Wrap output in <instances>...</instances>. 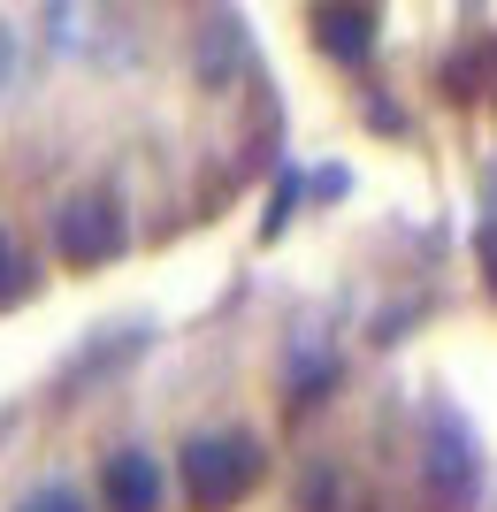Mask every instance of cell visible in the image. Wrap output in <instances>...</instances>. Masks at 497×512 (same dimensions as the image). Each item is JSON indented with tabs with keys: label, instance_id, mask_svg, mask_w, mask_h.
Wrapping results in <instances>:
<instances>
[{
	"label": "cell",
	"instance_id": "obj_2",
	"mask_svg": "<svg viewBox=\"0 0 497 512\" xmlns=\"http://www.w3.org/2000/svg\"><path fill=\"white\" fill-rule=\"evenodd\" d=\"M123 245H130V222H123V207H115V192L62 199V214H54V253H62L69 268H108Z\"/></svg>",
	"mask_w": 497,
	"mask_h": 512
},
{
	"label": "cell",
	"instance_id": "obj_5",
	"mask_svg": "<svg viewBox=\"0 0 497 512\" xmlns=\"http://www.w3.org/2000/svg\"><path fill=\"white\" fill-rule=\"evenodd\" d=\"M299 512H375V497L360 490L352 474L314 467V474H306V490H299Z\"/></svg>",
	"mask_w": 497,
	"mask_h": 512
},
{
	"label": "cell",
	"instance_id": "obj_4",
	"mask_svg": "<svg viewBox=\"0 0 497 512\" xmlns=\"http://www.w3.org/2000/svg\"><path fill=\"white\" fill-rule=\"evenodd\" d=\"M314 39H322L329 62L360 69L375 54V16L360 8V0H322V8H314Z\"/></svg>",
	"mask_w": 497,
	"mask_h": 512
},
{
	"label": "cell",
	"instance_id": "obj_8",
	"mask_svg": "<svg viewBox=\"0 0 497 512\" xmlns=\"http://www.w3.org/2000/svg\"><path fill=\"white\" fill-rule=\"evenodd\" d=\"M23 291H31V260H23V245L8 230H0V306L8 299H23Z\"/></svg>",
	"mask_w": 497,
	"mask_h": 512
},
{
	"label": "cell",
	"instance_id": "obj_1",
	"mask_svg": "<svg viewBox=\"0 0 497 512\" xmlns=\"http://www.w3.org/2000/svg\"><path fill=\"white\" fill-rule=\"evenodd\" d=\"M260 467H268V451H260V436H245V428H199L192 444L176 451V482H184V497H192L199 512L245 505Z\"/></svg>",
	"mask_w": 497,
	"mask_h": 512
},
{
	"label": "cell",
	"instance_id": "obj_3",
	"mask_svg": "<svg viewBox=\"0 0 497 512\" xmlns=\"http://www.w3.org/2000/svg\"><path fill=\"white\" fill-rule=\"evenodd\" d=\"M100 505L108 512H161V467L146 451H108L100 467Z\"/></svg>",
	"mask_w": 497,
	"mask_h": 512
},
{
	"label": "cell",
	"instance_id": "obj_9",
	"mask_svg": "<svg viewBox=\"0 0 497 512\" xmlns=\"http://www.w3.org/2000/svg\"><path fill=\"white\" fill-rule=\"evenodd\" d=\"M0 85H8V31H0Z\"/></svg>",
	"mask_w": 497,
	"mask_h": 512
},
{
	"label": "cell",
	"instance_id": "obj_6",
	"mask_svg": "<svg viewBox=\"0 0 497 512\" xmlns=\"http://www.w3.org/2000/svg\"><path fill=\"white\" fill-rule=\"evenodd\" d=\"M46 39L62 46V54L92 46V8H85V0H46Z\"/></svg>",
	"mask_w": 497,
	"mask_h": 512
},
{
	"label": "cell",
	"instance_id": "obj_7",
	"mask_svg": "<svg viewBox=\"0 0 497 512\" xmlns=\"http://www.w3.org/2000/svg\"><path fill=\"white\" fill-rule=\"evenodd\" d=\"M16 512H92L85 497H77V482H39V490H23Z\"/></svg>",
	"mask_w": 497,
	"mask_h": 512
}]
</instances>
